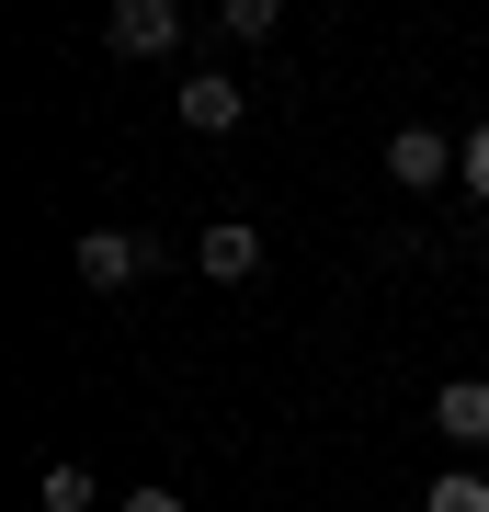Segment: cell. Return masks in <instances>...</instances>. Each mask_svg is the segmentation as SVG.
Returning <instances> with one entry per match:
<instances>
[{
	"instance_id": "cell-6",
	"label": "cell",
	"mask_w": 489,
	"mask_h": 512,
	"mask_svg": "<svg viewBox=\"0 0 489 512\" xmlns=\"http://www.w3.org/2000/svg\"><path fill=\"white\" fill-rule=\"evenodd\" d=\"M433 433L444 444H489V376H444L433 387Z\"/></svg>"
},
{
	"instance_id": "cell-5",
	"label": "cell",
	"mask_w": 489,
	"mask_h": 512,
	"mask_svg": "<svg viewBox=\"0 0 489 512\" xmlns=\"http://www.w3.org/2000/svg\"><path fill=\"white\" fill-rule=\"evenodd\" d=\"M239 114H251V92H239L228 69H194V80H182V126H194V137H228Z\"/></svg>"
},
{
	"instance_id": "cell-2",
	"label": "cell",
	"mask_w": 489,
	"mask_h": 512,
	"mask_svg": "<svg viewBox=\"0 0 489 512\" xmlns=\"http://www.w3.org/2000/svg\"><path fill=\"white\" fill-rule=\"evenodd\" d=\"M137 274H148V239H137V228H91V239H80V285H91V296H126Z\"/></svg>"
},
{
	"instance_id": "cell-4",
	"label": "cell",
	"mask_w": 489,
	"mask_h": 512,
	"mask_svg": "<svg viewBox=\"0 0 489 512\" xmlns=\"http://www.w3.org/2000/svg\"><path fill=\"white\" fill-rule=\"evenodd\" d=\"M194 262H205V285H251L262 274V228L251 217H217V228L194 239Z\"/></svg>"
},
{
	"instance_id": "cell-1",
	"label": "cell",
	"mask_w": 489,
	"mask_h": 512,
	"mask_svg": "<svg viewBox=\"0 0 489 512\" xmlns=\"http://www.w3.org/2000/svg\"><path fill=\"white\" fill-rule=\"evenodd\" d=\"M103 46L114 57H171L182 46V12H171V0H114V12H103Z\"/></svg>"
},
{
	"instance_id": "cell-9",
	"label": "cell",
	"mask_w": 489,
	"mask_h": 512,
	"mask_svg": "<svg viewBox=\"0 0 489 512\" xmlns=\"http://www.w3.org/2000/svg\"><path fill=\"white\" fill-rule=\"evenodd\" d=\"M455 183H467V194H489V126H467V137H455Z\"/></svg>"
},
{
	"instance_id": "cell-10",
	"label": "cell",
	"mask_w": 489,
	"mask_h": 512,
	"mask_svg": "<svg viewBox=\"0 0 489 512\" xmlns=\"http://www.w3.org/2000/svg\"><path fill=\"white\" fill-rule=\"evenodd\" d=\"M46 512H91V467H46Z\"/></svg>"
},
{
	"instance_id": "cell-11",
	"label": "cell",
	"mask_w": 489,
	"mask_h": 512,
	"mask_svg": "<svg viewBox=\"0 0 489 512\" xmlns=\"http://www.w3.org/2000/svg\"><path fill=\"white\" fill-rule=\"evenodd\" d=\"M126 512H182V501L171 490H126Z\"/></svg>"
},
{
	"instance_id": "cell-8",
	"label": "cell",
	"mask_w": 489,
	"mask_h": 512,
	"mask_svg": "<svg viewBox=\"0 0 489 512\" xmlns=\"http://www.w3.org/2000/svg\"><path fill=\"white\" fill-rule=\"evenodd\" d=\"M217 35H239V46H262V35H273V0H228V12H217Z\"/></svg>"
},
{
	"instance_id": "cell-3",
	"label": "cell",
	"mask_w": 489,
	"mask_h": 512,
	"mask_svg": "<svg viewBox=\"0 0 489 512\" xmlns=\"http://www.w3.org/2000/svg\"><path fill=\"white\" fill-rule=\"evenodd\" d=\"M387 183H410V194L455 183V137L444 126H399V137H387Z\"/></svg>"
},
{
	"instance_id": "cell-7",
	"label": "cell",
	"mask_w": 489,
	"mask_h": 512,
	"mask_svg": "<svg viewBox=\"0 0 489 512\" xmlns=\"http://www.w3.org/2000/svg\"><path fill=\"white\" fill-rule=\"evenodd\" d=\"M421 512H489V478L478 467H444L433 490H421Z\"/></svg>"
}]
</instances>
